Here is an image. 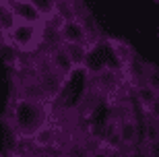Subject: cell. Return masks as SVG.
I'll list each match as a JSON object with an SVG mask.
<instances>
[{"label":"cell","instance_id":"obj_14","mask_svg":"<svg viewBox=\"0 0 159 157\" xmlns=\"http://www.w3.org/2000/svg\"><path fill=\"white\" fill-rule=\"evenodd\" d=\"M0 2H2V0H0Z\"/></svg>","mask_w":159,"mask_h":157},{"label":"cell","instance_id":"obj_2","mask_svg":"<svg viewBox=\"0 0 159 157\" xmlns=\"http://www.w3.org/2000/svg\"><path fill=\"white\" fill-rule=\"evenodd\" d=\"M8 33H11V39L15 41V46H19L21 50H31V48L37 44V27L35 23H29V21H15L8 27Z\"/></svg>","mask_w":159,"mask_h":157},{"label":"cell","instance_id":"obj_12","mask_svg":"<svg viewBox=\"0 0 159 157\" xmlns=\"http://www.w3.org/2000/svg\"><path fill=\"white\" fill-rule=\"evenodd\" d=\"M147 153H151V155H159V139L153 141V143H147Z\"/></svg>","mask_w":159,"mask_h":157},{"label":"cell","instance_id":"obj_7","mask_svg":"<svg viewBox=\"0 0 159 157\" xmlns=\"http://www.w3.org/2000/svg\"><path fill=\"white\" fill-rule=\"evenodd\" d=\"M64 50L66 54L70 56V60L75 62V66L85 62L87 58V50H85V44H70V41H64Z\"/></svg>","mask_w":159,"mask_h":157},{"label":"cell","instance_id":"obj_6","mask_svg":"<svg viewBox=\"0 0 159 157\" xmlns=\"http://www.w3.org/2000/svg\"><path fill=\"white\" fill-rule=\"evenodd\" d=\"M39 87L43 89V93L54 95L56 91H60V72L52 70V72H43L39 76Z\"/></svg>","mask_w":159,"mask_h":157},{"label":"cell","instance_id":"obj_11","mask_svg":"<svg viewBox=\"0 0 159 157\" xmlns=\"http://www.w3.org/2000/svg\"><path fill=\"white\" fill-rule=\"evenodd\" d=\"M33 136H35V143H37V145H48V143H52V139H54L52 130H50L46 124H43L39 130H35V132H33Z\"/></svg>","mask_w":159,"mask_h":157},{"label":"cell","instance_id":"obj_4","mask_svg":"<svg viewBox=\"0 0 159 157\" xmlns=\"http://www.w3.org/2000/svg\"><path fill=\"white\" fill-rule=\"evenodd\" d=\"M118 132H120L124 149H130L139 141V124H136V120L132 116H124L118 122Z\"/></svg>","mask_w":159,"mask_h":157},{"label":"cell","instance_id":"obj_3","mask_svg":"<svg viewBox=\"0 0 159 157\" xmlns=\"http://www.w3.org/2000/svg\"><path fill=\"white\" fill-rule=\"evenodd\" d=\"M60 35H62V39L64 41H70V44H85L89 37V29L85 27L81 19L77 17H70L66 19L62 27H60Z\"/></svg>","mask_w":159,"mask_h":157},{"label":"cell","instance_id":"obj_1","mask_svg":"<svg viewBox=\"0 0 159 157\" xmlns=\"http://www.w3.org/2000/svg\"><path fill=\"white\" fill-rule=\"evenodd\" d=\"M12 114H15L17 128L25 134H33L35 130H39L43 126V110L31 97L19 99L15 104V112Z\"/></svg>","mask_w":159,"mask_h":157},{"label":"cell","instance_id":"obj_13","mask_svg":"<svg viewBox=\"0 0 159 157\" xmlns=\"http://www.w3.org/2000/svg\"><path fill=\"white\" fill-rule=\"evenodd\" d=\"M157 97H159V89H157Z\"/></svg>","mask_w":159,"mask_h":157},{"label":"cell","instance_id":"obj_8","mask_svg":"<svg viewBox=\"0 0 159 157\" xmlns=\"http://www.w3.org/2000/svg\"><path fill=\"white\" fill-rule=\"evenodd\" d=\"M136 97L143 104V108H149L153 101H157V89L147 85V83H143L141 87H139V91H136Z\"/></svg>","mask_w":159,"mask_h":157},{"label":"cell","instance_id":"obj_5","mask_svg":"<svg viewBox=\"0 0 159 157\" xmlns=\"http://www.w3.org/2000/svg\"><path fill=\"white\" fill-rule=\"evenodd\" d=\"M52 66H54V70H56V72H60V75H68V72L75 68V62H72L70 56L66 54L64 46L52 54Z\"/></svg>","mask_w":159,"mask_h":157},{"label":"cell","instance_id":"obj_9","mask_svg":"<svg viewBox=\"0 0 159 157\" xmlns=\"http://www.w3.org/2000/svg\"><path fill=\"white\" fill-rule=\"evenodd\" d=\"M159 139V120L157 118H149V122L145 124V143H153Z\"/></svg>","mask_w":159,"mask_h":157},{"label":"cell","instance_id":"obj_10","mask_svg":"<svg viewBox=\"0 0 159 157\" xmlns=\"http://www.w3.org/2000/svg\"><path fill=\"white\" fill-rule=\"evenodd\" d=\"M143 75H145V83H147V85H151V87L159 89V68H157V66L149 64L147 70H145Z\"/></svg>","mask_w":159,"mask_h":157}]
</instances>
